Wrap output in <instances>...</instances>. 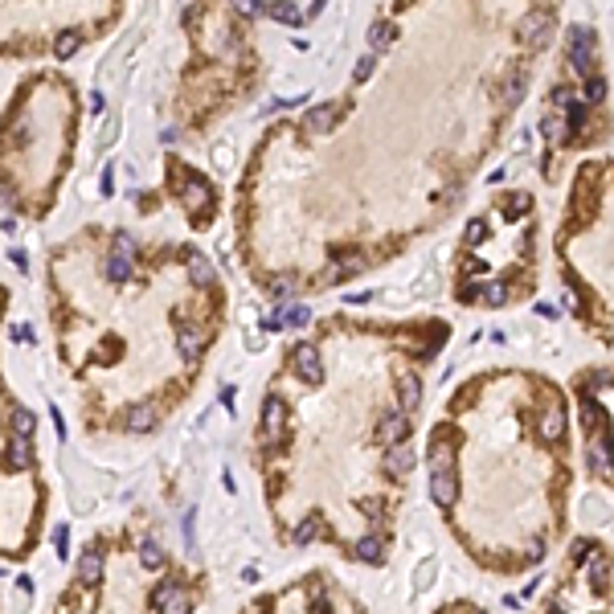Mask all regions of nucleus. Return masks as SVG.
<instances>
[{
  "label": "nucleus",
  "mask_w": 614,
  "mask_h": 614,
  "mask_svg": "<svg viewBox=\"0 0 614 614\" xmlns=\"http://www.w3.org/2000/svg\"><path fill=\"white\" fill-rule=\"evenodd\" d=\"M176 344H180V356H184V360H197L201 349H205V332H201V328H193V324H184V328H180V336H176Z\"/></svg>",
  "instance_id": "9"
},
{
  "label": "nucleus",
  "mask_w": 614,
  "mask_h": 614,
  "mask_svg": "<svg viewBox=\"0 0 614 614\" xmlns=\"http://www.w3.org/2000/svg\"><path fill=\"white\" fill-rule=\"evenodd\" d=\"M263 12H270L283 25H304L319 12V4H299V0H283V4H263Z\"/></svg>",
  "instance_id": "2"
},
{
  "label": "nucleus",
  "mask_w": 614,
  "mask_h": 614,
  "mask_svg": "<svg viewBox=\"0 0 614 614\" xmlns=\"http://www.w3.org/2000/svg\"><path fill=\"white\" fill-rule=\"evenodd\" d=\"M602 98H606V78L590 74V78H586V103H602Z\"/></svg>",
  "instance_id": "30"
},
{
  "label": "nucleus",
  "mask_w": 614,
  "mask_h": 614,
  "mask_svg": "<svg viewBox=\"0 0 614 614\" xmlns=\"http://www.w3.org/2000/svg\"><path fill=\"white\" fill-rule=\"evenodd\" d=\"M356 557L360 561H373V565H381V557H385V541L373 532V536H360L356 541Z\"/></svg>",
  "instance_id": "16"
},
{
  "label": "nucleus",
  "mask_w": 614,
  "mask_h": 614,
  "mask_svg": "<svg viewBox=\"0 0 614 614\" xmlns=\"http://www.w3.org/2000/svg\"><path fill=\"white\" fill-rule=\"evenodd\" d=\"M590 581H594V594H606V590H611V565H606L602 557L594 561V577H590Z\"/></svg>",
  "instance_id": "27"
},
{
  "label": "nucleus",
  "mask_w": 614,
  "mask_h": 614,
  "mask_svg": "<svg viewBox=\"0 0 614 614\" xmlns=\"http://www.w3.org/2000/svg\"><path fill=\"white\" fill-rule=\"evenodd\" d=\"M541 135H545L549 143H561V139L570 135V128H565V123H561L557 115H549V119H541Z\"/></svg>",
  "instance_id": "26"
},
{
  "label": "nucleus",
  "mask_w": 614,
  "mask_h": 614,
  "mask_svg": "<svg viewBox=\"0 0 614 614\" xmlns=\"http://www.w3.org/2000/svg\"><path fill=\"white\" fill-rule=\"evenodd\" d=\"M295 287H299V279H295V274H279V279L270 283V291H274V299H279V304H291Z\"/></svg>",
  "instance_id": "23"
},
{
  "label": "nucleus",
  "mask_w": 614,
  "mask_h": 614,
  "mask_svg": "<svg viewBox=\"0 0 614 614\" xmlns=\"http://www.w3.org/2000/svg\"><path fill=\"white\" fill-rule=\"evenodd\" d=\"M176 590H180L176 581H164V586H160V590L152 594V606H160V611H164V606H168V602L176 598Z\"/></svg>",
  "instance_id": "32"
},
{
  "label": "nucleus",
  "mask_w": 614,
  "mask_h": 614,
  "mask_svg": "<svg viewBox=\"0 0 614 614\" xmlns=\"http://www.w3.org/2000/svg\"><path fill=\"white\" fill-rule=\"evenodd\" d=\"M397 385H401V401H405V410H418V401H422V385H418V377H414V373H401V377H397Z\"/></svg>",
  "instance_id": "21"
},
{
  "label": "nucleus",
  "mask_w": 614,
  "mask_h": 614,
  "mask_svg": "<svg viewBox=\"0 0 614 614\" xmlns=\"http://www.w3.org/2000/svg\"><path fill=\"white\" fill-rule=\"evenodd\" d=\"M525 87H528V70H512V74L504 78V87H500V98H504L508 107H516V103L525 98Z\"/></svg>",
  "instance_id": "11"
},
{
  "label": "nucleus",
  "mask_w": 614,
  "mask_h": 614,
  "mask_svg": "<svg viewBox=\"0 0 614 614\" xmlns=\"http://www.w3.org/2000/svg\"><path fill=\"white\" fill-rule=\"evenodd\" d=\"M180 193H184V201H188V209H201V205H205V201H209V188H205V184H201V180H197V176H188V180H184V188H180Z\"/></svg>",
  "instance_id": "22"
},
{
  "label": "nucleus",
  "mask_w": 614,
  "mask_h": 614,
  "mask_svg": "<svg viewBox=\"0 0 614 614\" xmlns=\"http://www.w3.org/2000/svg\"><path fill=\"white\" fill-rule=\"evenodd\" d=\"M132 266H135V263H128V258H115V254H111V258H107V274H111L115 283H123V279H132Z\"/></svg>",
  "instance_id": "28"
},
{
  "label": "nucleus",
  "mask_w": 614,
  "mask_h": 614,
  "mask_svg": "<svg viewBox=\"0 0 614 614\" xmlns=\"http://www.w3.org/2000/svg\"><path fill=\"white\" fill-rule=\"evenodd\" d=\"M561 430H565V414H561V405H549V414L541 418V439L557 442L561 439Z\"/></svg>",
  "instance_id": "14"
},
{
  "label": "nucleus",
  "mask_w": 614,
  "mask_h": 614,
  "mask_svg": "<svg viewBox=\"0 0 614 614\" xmlns=\"http://www.w3.org/2000/svg\"><path fill=\"white\" fill-rule=\"evenodd\" d=\"M405 435H410V418H405V414H389V418L377 426V442H381V446H401Z\"/></svg>",
  "instance_id": "5"
},
{
  "label": "nucleus",
  "mask_w": 614,
  "mask_h": 614,
  "mask_svg": "<svg viewBox=\"0 0 614 614\" xmlns=\"http://www.w3.org/2000/svg\"><path fill=\"white\" fill-rule=\"evenodd\" d=\"M160 422V410L148 401V405H135L132 414H128V430H152Z\"/></svg>",
  "instance_id": "15"
},
{
  "label": "nucleus",
  "mask_w": 614,
  "mask_h": 614,
  "mask_svg": "<svg viewBox=\"0 0 614 614\" xmlns=\"http://www.w3.org/2000/svg\"><path fill=\"white\" fill-rule=\"evenodd\" d=\"M8 418H12V439H29V435H33V426H37V418H33L25 405H12V414H8Z\"/></svg>",
  "instance_id": "20"
},
{
  "label": "nucleus",
  "mask_w": 614,
  "mask_h": 614,
  "mask_svg": "<svg viewBox=\"0 0 614 614\" xmlns=\"http://www.w3.org/2000/svg\"><path fill=\"white\" fill-rule=\"evenodd\" d=\"M78 577H82L87 586H94V581L103 577V557H98V549H87V553H82V561H78Z\"/></svg>",
  "instance_id": "19"
},
{
  "label": "nucleus",
  "mask_w": 614,
  "mask_h": 614,
  "mask_svg": "<svg viewBox=\"0 0 614 614\" xmlns=\"http://www.w3.org/2000/svg\"><path fill=\"white\" fill-rule=\"evenodd\" d=\"M520 33H525V42L532 45H545L549 37H553V12H532V17H525V25H520Z\"/></svg>",
  "instance_id": "4"
},
{
  "label": "nucleus",
  "mask_w": 614,
  "mask_h": 614,
  "mask_svg": "<svg viewBox=\"0 0 614 614\" xmlns=\"http://www.w3.org/2000/svg\"><path fill=\"white\" fill-rule=\"evenodd\" d=\"M295 369H299V377H304L307 385H319V381H324V369H319V352H315V344H299V349H295Z\"/></svg>",
  "instance_id": "3"
},
{
  "label": "nucleus",
  "mask_w": 614,
  "mask_h": 614,
  "mask_svg": "<svg viewBox=\"0 0 614 614\" xmlns=\"http://www.w3.org/2000/svg\"><path fill=\"white\" fill-rule=\"evenodd\" d=\"M352 74H356V82H365V78H369V74H373V58H360V62H356V70H352Z\"/></svg>",
  "instance_id": "38"
},
{
  "label": "nucleus",
  "mask_w": 614,
  "mask_h": 614,
  "mask_svg": "<svg viewBox=\"0 0 614 614\" xmlns=\"http://www.w3.org/2000/svg\"><path fill=\"white\" fill-rule=\"evenodd\" d=\"M528 209V197H512V205H508V218H520Z\"/></svg>",
  "instance_id": "39"
},
{
  "label": "nucleus",
  "mask_w": 614,
  "mask_h": 614,
  "mask_svg": "<svg viewBox=\"0 0 614 614\" xmlns=\"http://www.w3.org/2000/svg\"><path fill=\"white\" fill-rule=\"evenodd\" d=\"M565 49H570L573 70H577L581 78H590V74H594V33H590L586 25H573L570 33H565Z\"/></svg>",
  "instance_id": "1"
},
{
  "label": "nucleus",
  "mask_w": 614,
  "mask_h": 614,
  "mask_svg": "<svg viewBox=\"0 0 614 614\" xmlns=\"http://www.w3.org/2000/svg\"><path fill=\"white\" fill-rule=\"evenodd\" d=\"M33 463V446H29V439H12L8 442V467L12 471H25Z\"/></svg>",
  "instance_id": "17"
},
{
  "label": "nucleus",
  "mask_w": 614,
  "mask_h": 614,
  "mask_svg": "<svg viewBox=\"0 0 614 614\" xmlns=\"http://www.w3.org/2000/svg\"><path fill=\"white\" fill-rule=\"evenodd\" d=\"M553 103H557V107H561V111L570 115V123H565V128H570V132H581V119H586V107H581V103L573 98L570 90H557V94H553Z\"/></svg>",
  "instance_id": "10"
},
{
  "label": "nucleus",
  "mask_w": 614,
  "mask_h": 614,
  "mask_svg": "<svg viewBox=\"0 0 614 614\" xmlns=\"http://www.w3.org/2000/svg\"><path fill=\"white\" fill-rule=\"evenodd\" d=\"M188 279L193 283H201V287H209L213 283V266L205 254H197V250H188Z\"/></svg>",
  "instance_id": "18"
},
{
  "label": "nucleus",
  "mask_w": 614,
  "mask_h": 614,
  "mask_svg": "<svg viewBox=\"0 0 614 614\" xmlns=\"http://www.w3.org/2000/svg\"><path fill=\"white\" fill-rule=\"evenodd\" d=\"M487 238V225L483 221H471V242H483Z\"/></svg>",
  "instance_id": "40"
},
{
  "label": "nucleus",
  "mask_w": 614,
  "mask_h": 614,
  "mask_svg": "<svg viewBox=\"0 0 614 614\" xmlns=\"http://www.w3.org/2000/svg\"><path fill=\"white\" fill-rule=\"evenodd\" d=\"M283 422H287V405H283V397H270L263 405V430L266 439H279L283 435Z\"/></svg>",
  "instance_id": "8"
},
{
  "label": "nucleus",
  "mask_w": 614,
  "mask_h": 614,
  "mask_svg": "<svg viewBox=\"0 0 614 614\" xmlns=\"http://www.w3.org/2000/svg\"><path fill=\"white\" fill-rule=\"evenodd\" d=\"M139 557H143V565H148V570H160V565H164V549H160L152 536L139 545Z\"/></svg>",
  "instance_id": "24"
},
{
  "label": "nucleus",
  "mask_w": 614,
  "mask_h": 614,
  "mask_svg": "<svg viewBox=\"0 0 614 614\" xmlns=\"http://www.w3.org/2000/svg\"><path fill=\"white\" fill-rule=\"evenodd\" d=\"M340 119V107L336 103H328V107H315V111H307L304 115V128L311 135H324V132H332V123Z\"/></svg>",
  "instance_id": "7"
},
{
  "label": "nucleus",
  "mask_w": 614,
  "mask_h": 614,
  "mask_svg": "<svg viewBox=\"0 0 614 614\" xmlns=\"http://www.w3.org/2000/svg\"><path fill=\"white\" fill-rule=\"evenodd\" d=\"M164 611H168V614H188V594H184V590H176V598L164 606Z\"/></svg>",
  "instance_id": "36"
},
{
  "label": "nucleus",
  "mask_w": 614,
  "mask_h": 614,
  "mask_svg": "<svg viewBox=\"0 0 614 614\" xmlns=\"http://www.w3.org/2000/svg\"><path fill=\"white\" fill-rule=\"evenodd\" d=\"M508 299V291L500 287V283H491V287H483V304H504Z\"/></svg>",
  "instance_id": "35"
},
{
  "label": "nucleus",
  "mask_w": 614,
  "mask_h": 614,
  "mask_svg": "<svg viewBox=\"0 0 614 614\" xmlns=\"http://www.w3.org/2000/svg\"><path fill=\"white\" fill-rule=\"evenodd\" d=\"M315 528H319V516H311L307 525H299V532H295V541H299V545H307V541L315 536Z\"/></svg>",
  "instance_id": "37"
},
{
  "label": "nucleus",
  "mask_w": 614,
  "mask_h": 614,
  "mask_svg": "<svg viewBox=\"0 0 614 614\" xmlns=\"http://www.w3.org/2000/svg\"><path fill=\"white\" fill-rule=\"evenodd\" d=\"M53 49H58V58H70V53H74V49H78V33H62V37H58V45H53Z\"/></svg>",
  "instance_id": "34"
},
{
  "label": "nucleus",
  "mask_w": 614,
  "mask_h": 614,
  "mask_svg": "<svg viewBox=\"0 0 614 614\" xmlns=\"http://www.w3.org/2000/svg\"><path fill=\"white\" fill-rule=\"evenodd\" d=\"M590 459H594V467L602 471V475H611V467H606V435H598L594 446H590Z\"/></svg>",
  "instance_id": "29"
},
{
  "label": "nucleus",
  "mask_w": 614,
  "mask_h": 614,
  "mask_svg": "<svg viewBox=\"0 0 614 614\" xmlns=\"http://www.w3.org/2000/svg\"><path fill=\"white\" fill-rule=\"evenodd\" d=\"M394 37H397V29L389 25V21H377V25L369 29V42H373V49H385Z\"/></svg>",
  "instance_id": "25"
},
{
  "label": "nucleus",
  "mask_w": 614,
  "mask_h": 614,
  "mask_svg": "<svg viewBox=\"0 0 614 614\" xmlns=\"http://www.w3.org/2000/svg\"><path fill=\"white\" fill-rule=\"evenodd\" d=\"M439 471H455V450L446 439L430 442V475H439Z\"/></svg>",
  "instance_id": "13"
},
{
  "label": "nucleus",
  "mask_w": 614,
  "mask_h": 614,
  "mask_svg": "<svg viewBox=\"0 0 614 614\" xmlns=\"http://www.w3.org/2000/svg\"><path fill=\"white\" fill-rule=\"evenodd\" d=\"M115 258L135 263V238H132V234H119V238H115Z\"/></svg>",
  "instance_id": "31"
},
{
  "label": "nucleus",
  "mask_w": 614,
  "mask_h": 614,
  "mask_svg": "<svg viewBox=\"0 0 614 614\" xmlns=\"http://www.w3.org/2000/svg\"><path fill=\"white\" fill-rule=\"evenodd\" d=\"M430 495H435V504H439V508H450V504L459 500V480H455V471H439V475H430Z\"/></svg>",
  "instance_id": "6"
},
{
  "label": "nucleus",
  "mask_w": 614,
  "mask_h": 614,
  "mask_svg": "<svg viewBox=\"0 0 614 614\" xmlns=\"http://www.w3.org/2000/svg\"><path fill=\"white\" fill-rule=\"evenodd\" d=\"M410 467H414V450L401 442V446H389V455H385V471L389 475H410Z\"/></svg>",
  "instance_id": "12"
},
{
  "label": "nucleus",
  "mask_w": 614,
  "mask_h": 614,
  "mask_svg": "<svg viewBox=\"0 0 614 614\" xmlns=\"http://www.w3.org/2000/svg\"><path fill=\"white\" fill-rule=\"evenodd\" d=\"M360 266H365V258H360V254H352V258H344V263H340V270H332V279L340 283V279H349V274H356Z\"/></svg>",
  "instance_id": "33"
}]
</instances>
